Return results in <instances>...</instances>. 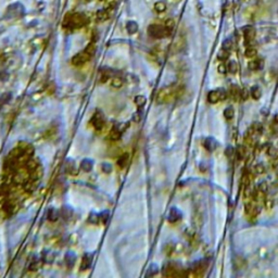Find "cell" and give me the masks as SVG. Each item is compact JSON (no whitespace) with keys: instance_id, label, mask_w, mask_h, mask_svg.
<instances>
[{"instance_id":"obj_23","label":"cell","mask_w":278,"mask_h":278,"mask_svg":"<svg viewBox=\"0 0 278 278\" xmlns=\"http://www.w3.org/2000/svg\"><path fill=\"white\" fill-rule=\"evenodd\" d=\"M273 126H274L275 130H277L278 132V115H276L274 118V121H273Z\"/></svg>"},{"instance_id":"obj_12","label":"cell","mask_w":278,"mask_h":278,"mask_svg":"<svg viewBox=\"0 0 278 278\" xmlns=\"http://www.w3.org/2000/svg\"><path fill=\"white\" fill-rule=\"evenodd\" d=\"M261 66H262V62H261V60H253V61H251L250 64H249V68H251V70H253V71L259 70Z\"/></svg>"},{"instance_id":"obj_5","label":"cell","mask_w":278,"mask_h":278,"mask_svg":"<svg viewBox=\"0 0 278 278\" xmlns=\"http://www.w3.org/2000/svg\"><path fill=\"white\" fill-rule=\"evenodd\" d=\"M226 97H227V93L223 91V90H212L207 95V101L210 103H217V102H220L222 100H224Z\"/></svg>"},{"instance_id":"obj_20","label":"cell","mask_w":278,"mask_h":278,"mask_svg":"<svg viewBox=\"0 0 278 278\" xmlns=\"http://www.w3.org/2000/svg\"><path fill=\"white\" fill-rule=\"evenodd\" d=\"M126 161H127V155H123V157L118 160V164H120L121 168H123V166L126 165Z\"/></svg>"},{"instance_id":"obj_13","label":"cell","mask_w":278,"mask_h":278,"mask_svg":"<svg viewBox=\"0 0 278 278\" xmlns=\"http://www.w3.org/2000/svg\"><path fill=\"white\" fill-rule=\"evenodd\" d=\"M120 137H121V133H120V130H118L116 127H113L112 130L110 132V138L112 139V140H118Z\"/></svg>"},{"instance_id":"obj_19","label":"cell","mask_w":278,"mask_h":278,"mask_svg":"<svg viewBox=\"0 0 278 278\" xmlns=\"http://www.w3.org/2000/svg\"><path fill=\"white\" fill-rule=\"evenodd\" d=\"M122 84H123V82H122V79L118 78V77H115V78H113V81H112V86H114V87H121Z\"/></svg>"},{"instance_id":"obj_22","label":"cell","mask_w":278,"mask_h":278,"mask_svg":"<svg viewBox=\"0 0 278 278\" xmlns=\"http://www.w3.org/2000/svg\"><path fill=\"white\" fill-rule=\"evenodd\" d=\"M218 71L221 72V73H225V72L227 71V65H226V64H220V65H218Z\"/></svg>"},{"instance_id":"obj_21","label":"cell","mask_w":278,"mask_h":278,"mask_svg":"<svg viewBox=\"0 0 278 278\" xmlns=\"http://www.w3.org/2000/svg\"><path fill=\"white\" fill-rule=\"evenodd\" d=\"M136 103L138 104V105H143V103H145V98L143 97H141V96H138L137 98H136Z\"/></svg>"},{"instance_id":"obj_17","label":"cell","mask_w":278,"mask_h":278,"mask_svg":"<svg viewBox=\"0 0 278 278\" xmlns=\"http://www.w3.org/2000/svg\"><path fill=\"white\" fill-rule=\"evenodd\" d=\"M224 113H225L224 114L225 118H227V120H232V118H234V113H235V112H234V110H232V108H227V109L225 110Z\"/></svg>"},{"instance_id":"obj_24","label":"cell","mask_w":278,"mask_h":278,"mask_svg":"<svg viewBox=\"0 0 278 278\" xmlns=\"http://www.w3.org/2000/svg\"><path fill=\"white\" fill-rule=\"evenodd\" d=\"M244 1H248V0H244Z\"/></svg>"},{"instance_id":"obj_15","label":"cell","mask_w":278,"mask_h":278,"mask_svg":"<svg viewBox=\"0 0 278 278\" xmlns=\"http://www.w3.org/2000/svg\"><path fill=\"white\" fill-rule=\"evenodd\" d=\"M251 96L253 97L254 99H257V98H260L261 96V89L257 87V86H254V87H252V89H251Z\"/></svg>"},{"instance_id":"obj_3","label":"cell","mask_w":278,"mask_h":278,"mask_svg":"<svg viewBox=\"0 0 278 278\" xmlns=\"http://www.w3.org/2000/svg\"><path fill=\"white\" fill-rule=\"evenodd\" d=\"M148 33L150 35L154 37V38H162L165 36L170 35V32L165 29V26H161V25H150L148 29Z\"/></svg>"},{"instance_id":"obj_7","label":"cell","mask_w":278,"mask_h":278,"mask_svg":"<svg viewBox=\"0 0 278 278\" xmlns=\"http://www.w3.org/2000/svg\"><path fill=\"white\" fill-rule=\"evenodd\" d=\"M165 275H168V276H178V275H180V273H179V269L175 265H168L165 269Z\"/></svg>"},{"instance_id":"obj_2","label":"cell","mask_w":278,"mask_h":278,"mask_svg":"<svg viewBox=\"0 0 278 278\" xmlns=\"http://www.w3.org/2000/svg\"><path fill=\"white\" fill-rule=\"evenodd\" d=\"M87 24V18L84 14L72 13L66 15L64 20V26L68 29H79Z\"/></svg>"},{"instance_id":"obj_9","label":"cell","mask_w":278,"mask_h":278,"mask_svg":"<svg viewBox=\"0 0 278 278\" xmlns=\"http://www.w3.org/2000/svg\"><path fill=\"white\" fill-rule=\"evenodd\" d=\"M109 19V12L108 10H100L97 12V20L100 22H104Z\"/></svg>"},{"instance_id":"obj_16","label":"cell","mask_w":278,"mask_h":278,"mask_svg":"<svg viewBox=\"0 0 278 278\" xmlns=\"http://www.w3.org/2000/svg\"><path fill=\"white\" fill-rule=\"evenodd\" d=\"M227 70H229V71L232 72V73H236V72H237V70H238V65H237V63H236V62H234V61H230L228 64H227Z\"/></svg>"},{"instance_id":"obj_14","label":"cell","mask_w":278,"mask_h":278,"mask_svg":"<svg viewBox=\"0 0 278 278\" xmlns=\"http://www.w3.org/2000/svg\"><path fill=\"white\" fill-rule=\"evenodd\" d=\"M165 29H168V32H170V34L172 33V31L174 29V26H175V22L174 20H172V19H170V20H168V21L165 22Z\"/></svg>"},{"instance_id":"obj_18","label":"cell","mask_w":278,"mask_h":278,"mask_svg":"<svg viewBox=\"0 0 278 278\" xmlns=\"http://www.w3.org/2000/svg\"><path fill=\"white\" fill-rule=\"evenodd\" d=\"M255 54H257V50L254 49V48H252V47H250V48H247L246 50V56L248 58H253L255 57Z\"/></svg>"},{"instance_id":"obj_1","label":"cell","mask_w":278,"mask_h":278,"mask_svg":"<svg viewBox=\"0 0 278 278\" xmlns=\"http://www.w3.org/2000/svg\"><path fill=\"white\" fill-rule=\"evenodd\" d=\"M182 93V88L180 87H166L159 91L157 96L158 102L160 103H165L170 102L173 99H175L177 96Z\"/></svg>"},{"instance_id":"obj_11","label":"cell","mask_w":278,"mask_h":278,"mask_svg":"<svg viewBox=\"0 0 278 278\" xmlns=\"http://www.w3.org/2000/svg\"><path fill=\"white\" fill-rule=\"evenodd\" d=\"M154 10L157 11V12H159V13H162V12H164V11L166 10V4H164L163 1H158V2H155V4H154Z\"/></svg>"},{"instance_id":"obj_8","label":"cell","mask_w":278,"mask_h":278,"mask_svg":"<svg viewBox=\"0 0 278 278\" xmlns=\"http://www.w3.org/2000/svg\"><path fill=\"white\" fill-rule=\"evenodd\" d=\"M243 36L247 41H251L254 38V29L252 27H246L243 29Z\"/></svg>"},{"instance_id":"obj_10","label":"cell","mask_w":278,"mask_h":278,"mask_svg":"<svg viewBox=\"0 0 278 278\" xmlns=\"http://www.w3.org/2000/svg\"><path fill=\"white\" fill-rule=\"evenodd\" d=\"M126 29H127V32H128L129 34H135V33L138 31V25H137L136 22L130 21L126 25Z\"/></svg>"},{"instance_id":"obj_4","label":"cell","mask_w":278,"mask_h":278,"mask_svg":"<svg viewBox=\"0 0 278 278\" xmlns=\"http://www.w3.org/2000/svg\"><path fill=\"white\" fill-rule=\"evenodd\" d=\"M91 54H93V52H91L90 46H89L87 49L85 50V51H83V52H81V53L76 54V56L73 58L72 62H73V64L74 65H82V64H84L85 62L88 61V59L91 57Z\"/></svg>"},{"instance_id":"obj_6","label":"cell","mask_w":278,"mask_h":278,"mask_svg":"<svg viewBox=\"0 0 278 278\" xmlns=\"http://www.w3.org/2000/svg\"><path fill=\"white\" fill-rule=\"evenodd\" d=\"M93 127L96 129H98V130H100V129H102V127H103V124H104V122H103V118H102V116H101V114H95L93 115Z\"/></svg>"}]
</instances>
